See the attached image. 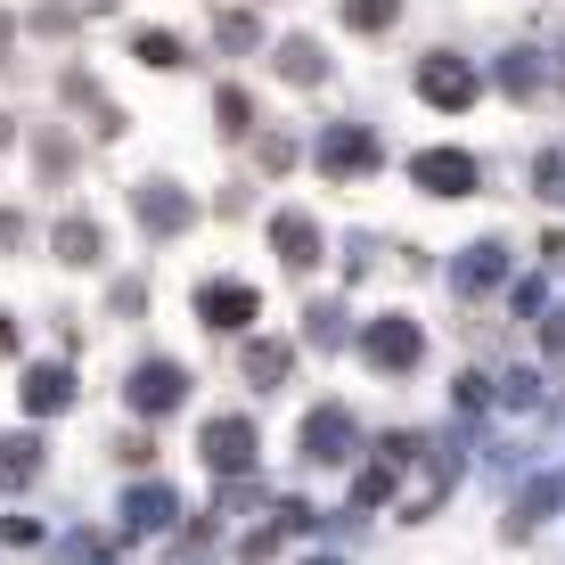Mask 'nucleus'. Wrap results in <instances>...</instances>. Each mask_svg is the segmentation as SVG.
<instances>
[{"mask_svg": "<svg viewBox=\"0 0 565 565\" xmlns=\"http://www.w3.org/2000/svg\"><path fill=\"white\" fill-rule=\"evenodd\" d=\"M198 451H205V467L213 476H255V451H263V435H255V418L246 411H222V418H205V435H198Z\"/></svg>", "mask_w": 565, "mask_h": 565, "instance_id": "f257e3e1", "label": "nucleus"}, {"mask_svg": "<svg viewBox=\"0 0 565 565\" xmlns=\"http://www.w3.org/2000/svg\"><path fill=\"white\" fill-rule=\"evenodd\" d=\"M361 361H369V369H394V377H402V369H418V361H426L418 320H411V311H377V320L361 328Z\"/></svg>", "mask_w": 565, "mask_h": 565, "instance_id": "f03ea898", "label": "nucleus"}, {"mask_svg": "<svg viewBox=\"0 0 565 565\" xmlns=\"http://www.w3.org/2000/svg\"><path fill=\"white\" fill-rule=\"evenodd\" d=\"M311 156H320V172H337V181H361V172L385 164V140H377L369 124H328Z\"/></svg>", "mask_w": 565, "mask_h": 565, "instance_id": "7ed1b4c3", "label": "nucleus"}, {"mask_svg": "<svg viewBox=\"0 0 565 565\" xmlns=\"http://www.w3.org/2000/svg\"><path fill=\"white\" fill-rule=\"evenodd\" d=\"M131 213H140L148 238H181V230L198 222V198H189L181 181H140L131 189Z\"/></svg>", "mask_w": 565, "mask_h": 565, "instance_id": "20e7f679", "label": "nucleus"}, {"mask_svg": "<svg viewBox=\"0 0 565 565\" xmlns=\"http://www.w3.org/2000/svg\"><path fill=\"white\" fill-rule=\"evenodd\" d=\"M198 320L222 328V337H238V328L263 320V287H246V279H205V287H198Z\"/></svg>", "mask_w": 565, "mask_h": 565, "instance_id": "39448f33", "label": "nucleus"}, {"mask_svg": "<svg viewBox=\"0 0 565 565\" xmlns=\"http://www.w3.org/2000/svg\"><path fill=\"white\" fill-rule=\"evenodd\" d=\"M353 443H361V426H353L344 402H320V411L303 418V459L311 467H344V459H353Z\"/></svg>", "mask_w": 565, "mask_h": 565, "instance_id": "423d86ee", "label": "nucleus"}, {"mask_svg": "<svg viewBox=\"0 0 565 565\" xmlns=\"http://www.w3.org/2000/svg\"><path fill=\"white\" fill-rule=\"evenodd\" d=\"M411 181L426 189V198H476V156L467 148H426V156H411Z\"/></svg>", "mask_w": 565, "mask_h": 565, "instance_id": "0eeeda50", "label": "nucleus"}, {"mask_svg": "<svg viewBox=\"0 0 565 565\" xmlns=\"http://www.w3.org/2000/svg\"><path fill=\"white\" fill-rule=\"evenodd\" d=\"M124 402H131L140 418H164V411H181V402H189V377H181L172 361H140V369L124 377Z\"/></svg>", "mask_w": 565, "mask_h": 565, "instance_id": "6e6552de", "label": "nucleus"}, {"mask_svg": "<svg viewBox=\"0 0 565 565\" xmlns=\"http://www.w3.org/2000/svg\"><path fill=\"white\" fill-rule=\"evenodd\" d=\"M418 99L459 115L467 99H476V66H467V57H426V66H418Z\"/></svg>", "mask_w": 565, "mask_h": 565, "instance_id": "1a4fd4ad", "label": "nucleus"}, {"mask_svg": "<svg viewBox=\"0 0 565 565\" xmlns=\"http://www.w3.org/2000/svg\"><path fill=\"white\" fill-rule=\"evenodd\" d=\"M270 255H279L287 270H311V263H320V222H311L303 205L270 213Z\"/></svg>", "mask_w": 565, "mask_h": 565, "instance_id": "9d476101", "label": "nucleus"}, {"mask_svg": "<svg viewBox=\"0 0 565 565\" xmlns=\"http://www.w3.org/2000/svg\"><path fill=\"white\" fill-rule=\"evenodd\" d=\"M509 263H516V255H509L500 238H476V246L451 263V287H459V296H492V287L509 279Z\"/></svg>", "mask_w": 565, "mask_h": 565, "instance_id": "9b49d317", "label": "nucleus"}, {"mask_svg": "<svg viewBox=\"0 0 565 565\" xmlns=\"http://www.w3.org/2000/svg\"><path fill=\"white\" fill-rule=\"evenodd\" d=\"M172 516H181V500H172L164 483H131L124 492V533H164Z\"/></svg>", "mask_w": 565, "mask_h": 565, "instance_id": "f8f14e48", "label": "nucleus"}, {"mask_svg": "<svg viewBox=\"0 0 565 565\" xmlns=\"http://www.w3.org/2000/svg\"><path fill=\"white\" fill-rule=\"evenodd\" d=\"M66 402H74V369L66 361H33L25 369V411L50 418V411H66Z\"/></svg>", "mask_w": 565, "mask_h": 565, "instance_id": "ddd939ff", "label": "nucleus"}, {"mask_svg": "<svg viewBox=\"0 0 565 565\" xmlns=\"http://www.w3.org/2000/svg\"><path fill=\"white\" fill-rule=\"evenodd\" d=\"M42 476V443L33 435H0V492H25Z\"/></svg>", "mask_w": 565, "mask_h": 565, "instance_id": "4468645a", "label": "nucleus"}, {"mask_svg": "<svg viewBox=\"0 0 565 565\" xmlns=\"http://www.w3.org/2000/svg\"><path fill=\"white\" fill-rule=\"evenodd\" d=\"M50 246H57V263H99V222H90V213H66V222L50 230Z\"/></svg>", "mask_w": 565, "mask_h": 565, "instance_id": "2eb2a0df", "label": "nucleus"}, {"mask_svg": "<svg viewBox=\"0 0 565 565\" xmlns=\"http://www.w3.org/2000/svg\"><path fill=\"white\" fill-rule=\"evenodd\" d=\"M287 369H296V353H287L279 337H255V344H246V385H263V394H270V385H287Z\"/></svg>", "mask_w": 565, "mask_h": 565, "instance_id": "dca6fc26", "label": "nucleus"}, {"mask_svg": "<svg viewBox=\"0 0 565 565\" xmlns=\"http://www.w3.org/2000/svg\"><path fill=\"white\" fill-rule=\"evenodd\" d=\"M279 74H287V83H320V74H328L320 42H311V33H287V42H279Z\"/></svg>", "mask_w": 565, "mask_h": 565, "instance_id": "f3484780", "label": "nucleus"}, {"mask_svg": "<svg viewBox=\"0 0 565 565\" xmlns=\"http://www.w3.org/2000/svg\"><path fill=\"white\" fill-rule=\"evenodd\" d=\"M500 411H516V418H541V411H550V385H541L533 369H516V377H500Z\"/></svg>", "mask_w": 565, "mask_h": 565, "instance_id": "a211bd4d", "label": "nucleus"}, {"mask_svg": "<svg viewBox=\"0 0 565 565\" xmlns=\"http://www.w3.org/2000/svg\"><path fill=\"white\" fill-rule=\"evenodd\" d=\"M213 115H222V131H230V140H246V131H255V99H246L238 83H222V90H213Z\"/></svg>", "mask_w": 565, "mask_h": 565, "instance_id": "6ab92c4d", "label": "nucleus"}, {"mask_svg": "<svg viewBox=\"0 0 565 565\" xmlns=\"http://www.w3.org/2000/svg\"><path fill=\"white\" fill-rule=\"evenodd\" d=\"M394 17H402V0H344V25L353 33H385Z\"/></svg>", "mask_w": 565, "mask_h": 565, "instance_id": "aec40b11", "label": "nucleus"}, {"mask_svg": "<svg viewBox=\"0 0 565 565\" xmlns=\"http://www.w3.org/2000/svg\"><path fill=\"white\" fill-rule=\"evenodd\" d=\"M500 90H509V99L541 90V66H533V50H509V57H500Z\"/></svg>", "mask_w": 565, "mask_h": 565, "instance_id": "412c9836", "label": "nucleus"}, {"mask_svg": "<svg viewBox=\"0 0 565 565\" xmlns=\"http://www.w3.org/2000/svg\"><path fill=\"white\" fill-rule=\"evenodd\" d=\"M303 337L311 344H344V311L337 303H303Z\"/></svg>", "mask_w": 565, "mask_h": 565, "instance_id": "4be33fe9", "label": "nucleus"}, {"mask_svg": "<svg viewBox=\"0 0 565 565\" xmlns=\"http://www.w3.org/2000/svg\"><path fill=\"white\" fill-rule=\"evenodd\" d=\"M140 57H148V66H156V74H172V66H189V57H181V42H172V33H156V25L140 33Z\"/></svg>", "mask_w": 565, "mask_h": 565, "instance_id": "5701e85b", "label": "nucleus"}, {"mask_svg": "<svg viewBox=\"0 0 565 565\" xmlns=\"http://www.w3.org/2000/svg\"><path fill=\"white\" fill-rule=\"evenodd\" d=\"M213 42H222V50H255V17H246V9H230L222 25H213Z\"/></svg>", "mask_w": 565, "mask_h": 565, "instance_id": "b1692460", "label": "nucleus"}, {"mask_svg": "<svg viewBox=\"0 0 565 565\" xmlns=\"http://www.w3.org/2000/svg\"><path fill=\"white\" fill-rule=\"evenodd\" d=\"M33 156H42V172H50V181H66V172H74V148L57 140V131H42V148H33Z\"/></svg>", "mask_w": 565, "mask_h": 565, "instance_id": "393cba45", "label": "nucleus"}, {"mask_svg": "<svg viewBox=\"0 0 565 565\" xmlns=\"http://www.w3.org/2000/svg\"><path fill=\"white\" fill-rule=\"evenodd\" d=\"M385 492H394V467H369V476L353 483V509H377Z\"/></svg>", "mask_w": 565, "mask_h": 565, "instance_id": "a878e982", "label": "nucleus"}, {"mask_svg": "<svg viewBox=\"0 0 565 565\" xmlns=\"http://www.w3.org/2000/svg\"><path fill=\"white\" fill-rule=\"evenodd\" d=\"M483 385H492V377H476V369H467V377H451V402H459V418H476V411H483Z\"/></svg>", "mask_w": 565, "mask_h": 565, "instance_id": "bb28decb", "label": "nucleus"}, {"mask_svg": "<svg viewBox=\"0 0 565 565\" xmlns=\"http://www.w3.org/2000/svg\"><path fill=\"white\" fill-rule=\"evenodd\" d=\"M533 181H541V198H565V148L541 156V164H533Z\"/></svg>", "mask_w": 565, "mask_h": 565, "instance_id": "cd10ccee", "label": "nucleus"}, {"mask_svg": "<svg viewBox=\"0 0 565 565\" xmlns=\"http://www.w3.org/2000/svg\"><path fill=\"white\" fill-rule=\"evenodd\" d=\"M296 164V140H287V131H263V172H287Z\"/></svg>", "mask_w": 565, "mask_h": 565, "instance_id": "c85d7f7f", "label": "nucleus"}, {"mask_svg": "<svg viewBox=\"0 0 565 565\" xmlns=\"http://www.w3.org/2000/svg\"><path fill=\"white\" fill-rule=\"evenodd\" d=\"M238 557H246V565H263V557H279V524H263V533H246V541H238Z\"/></svg>", "mask_w": 565, "mask_h": 565, "instance_id": "c756f323", "label": "nucleus"}, {"mask_svg": "<svg viewBox=\"0 0 565 565\" xmlns=\"http://www.w3.org/2000/svg\"><path fill=\"white\" fill-rule=\"evenodd\" d=\"M115 451H124V467H148V459H156V443H148V435H124Z\"/></svg>", "mask_w": 565, "mask_h": 565, "instance_id": "7c9ffc66", "label": "nucleus"}, {"mask_svg": "<svg viewBox=\"0 0 565 565\" xmlns=\"http://www.w3.org/2000/svg\"><path fill=\"white\" fill-rule=\"evenodd\" d=\"M17 238H25V222H17V213L0 205V246H17Z\"/></svg>", "mask_w": 565, "mask_h": 565, "instance_id": "2f4dec72", "label": "nucleus"}, {"mask_svg": "<svg viewBox=\"0 0 565 565\" xmlns=\"http://www.w3.org/2000/svg\"><path fill=\"white\" fill-rule=\"evenodd\" d=\"M9 353H17V320L0 311V361H9Z\"/></svg>", "mask_w": 565, "mask_h": 565, "instance_id": "473e14b6", "label": "nucleus"}, {"mask_svg": "<svg viewBox=\"0 0 565 565\" xmlns=\"http://www.w3.org/2000/svg\"><path fill=\"white\" fill-rule=\"evenodd\" d=\"M9 33H17V25H9V17H0V57H9Z\"/></svg>", "mask_w": 565, "mask_h": 565, "instance_id": "72a5a7b5", "label": "nucleus"}, {"mask_svg": "<svg viewBox=\"0 0 565 565\" xmlns=\"http://www.w3.org/2000/svg\"><path fill=\"white\" fill-rule=\"evenodd\" d=\"M9 140H17V124H9V115H0V148H9Z\"/></svg>", "mask_w": 565, "mask_h": 565, "instance_id": "f704fd0d", "label": "nucleus"}, {"mask_svg": "<svg viewBox=\"0 0 565 565\" xmlns=\"http://www.w3.org/2000/svg\"><path fill=\"white\" fill-rule=\"evenodd\" d=\"M311 565H344V557H311Z\"/></svg>", "mask_w": 565, "mask_h": 565, "instance_id": "c9c22d12", "label": "nucleus"}]
</instances>
